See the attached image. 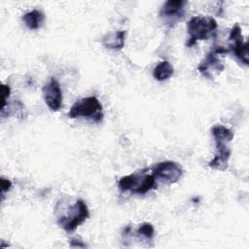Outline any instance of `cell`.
Wrapping results in <instances>:
<instances>
[{"label": "cell", "instance_id": "obj_1", "mask_svg": "<svg viewBox=\"0 0 249 249\" xmlns=\"http://www.w3.org/2000/svg\"><path fill=\"white\" fill-rule=\"evenodd\" d=\"M188 33L190 38L187 42L188 47L194 46L196 41L207 40L217 29V22L210 17H193L188 22Z\"/></svg>", "mask_w": 249, "mask_h": 249}, {"label": "cell", "instance_id": "obj_2", "mask_svg": "<svg viewBox=\"0 0 249 249\" xmlns=\"http://www.w3.org/2000/svg\"><path fill=\"white\" fill-rule=\"evenodd\" d=\"M89 216V213L87 203L83 199H78L73 205L68 207L65 214L57 216V224L67 232H71L84 223Z\"/></svg>", "mask_w": 249, "mask_h": 249}, {"label": "cell", "instance_id": "obj_3", "mask_svg": "<svg viewBox=\"0 0 249 249\" xmlns=\"http://www.w3.org/2000/svg\"><path fill=\"white\" fill-rule=\"evenodd\" d=\"M71 119L84 117L94 123H100L103 119L102 105L95 96H89L76 101L68 112Z\"/></svg>", "mask_w": 249, "mask_h": 249}, {"label": "cell", "instance_id": "obj_4", "mask_svg": "<svg viewBox=\"0 0 249 249\" xmlns=\"http://www.w3.org/2000/svg\"><path fill=\"white\" fill-rule=\"evenodd\" d=\"M118 186L122 192L130 191L131 193L143 195L155 189L157 184L154 175L145 174V171H141V173H133L122 177Z\"/></svg>", "mask_w": 249, "mask_h": 249}, {"label": "cell", "instance_id": "obj_5", "mask_svg": "<svg viewBox=\"0 0 249 249\" xmlns=\"http://www.w3.org/2000/svg\"><path fill=\"white\" fill-rule=\"evenodd\" d=\"M187 4L185 0H168L161 7L160 17L169 25H173L184 18Z\"/></svg>", "mask_w": 249, "mask_h": 249}, {"label": "cell", "instance_id": "obj_6", "mask_svg": "<svg viewBox=\"0 0 249 249\" xmlns=\"http://www.w3.org/2000/svg\"><path fill=\"white\" fill-rule=\"evenodd\" d=\"M182 167L174 161L166 160L160 162L154 169V177L168 184L176 183L182 176Z\"/></svg>", "mask_w": 249, "mask_h": 249}, {"label": "cell", "instance_id": "obj_7", "mask_svg": "<svg viewBox=\"0 0 249 249\" xmlns=\"http://www.w3.org/2000/svg\"><path fill=\"white\" fill-rule=\"evenodd\" d=\"M229 40L231 42L229 46V52H232L239 61L245 65L248 64V44L243 41L241 28L238 24H234L231 28Z\"/></svg>", "mask_w": 249, "mask_h": 249}, {"label": "cell", "instance_id": "obj_8", "mask_svg": "<svg viewBox=\"0 0 249 249\" xmlns=\"http://www.w3.org/2000/svg\"><path fill=\"white\" fill-rule=\"evenodd\" d=\"M43 95L46 104L53 111H58L62 105V91L56 79L52 78L48 84L43 87Z\"/></svg>", "mask_w": 249, "mask_h": 249}, {"label": "cell", "instance_id": "obj_9", "mask_svg": "<svg viewBox=\"0 0 249 249\" xmlns=\"http://www.w3.org/2000/svg\"><path fill=\"white\" fill-rule=\"evenodd\" d=\"M218 54L219 53L213 50L206 55L203 60H201L197 67L201 75L208 79H213L215 75H218L224 70L225 66L218 57Z\"/></svg>", "mask_w": 249, "mask_h": 249}, {"label": "cell", "instance_id": "obj_10", "mask_svg": "<svg viewBox=\"0 0 249 249\" xmlns=\"http://www.w3.org/2000/svg\"><path fill=\"white\" fill-rule=\"evenodd\" d=\"M215 143H216V154L213 160L208 163V166L213 169L224 171L228 168V162L231 157V149L228 145L230 142L225 140L215 139Z\"/></svg>", "mask_w": 249, "mask_h": 249}, {"label": "cell", "instance_id": "obj_11", "mask_svg": "<svg viewBox=\"0 0 249 249\" xmlns=\"http://www.w3.org/2000/svg\"><path fill=\"white\" fill-rule=\"evenodd\" d=\"M124 38H125V31L124 30L116 31L115 33L106 35L102 39V44L106 48L113 49V50H120L124 46Z\"/></svg>", "mask_w": 249, "mask_h": 249}, {"label": "cell", "instance_id": "obj_12", "mask_svg": "<svg viewBox=\"0 0 249 249\" xmlns=\"http://www.w3.org/2000/svg\"><path fill=\"white\" fill-rule=\"evenodd\" d=\"M44 20H45L44 14L38 10H33L31 12H28L22 17V21L24 22V24L29 29H32V30L39 29L43 25Z\"/></svg>", "mask_w": 249, "mask_h": 249}, {"label": "cell", "instance_id": "obj_13", "mask_svg": "<svg viewBox=\"0 0 249 249\" xmlns=\"http://www.w3.org/2000/svg\"><path fill=\"white\" fill-rule=\"evenodd\" d=\"M173 73H174L173 66L167 60H163V61H160L155 67L153 71V76L156 80L162 82V81L168 80L173 75Z\"/></svg>", "mask_w": 249, "mask_h": 249}, {"label": "cell", "instance_id": "obj_14", "mask_svg": "<svg viewBox=\"0 0 249 249\" xmlns=\"http://www.w3.org/2000/svg\"><path fill=\"white\" fill-rule=\"evenodd\" d=\"M211 132H212L214 139H220V140H225V141L231 142L233 138V132L231 129H229L228 127L221 125V124L214 125L211 128Z\"/></svg>", "mask_w": 249, "mask_h": 249}, {"label": "cell", "instance_id": "obj_15", "mask_svg": "<svg viewBox=\"0 0 249 249\" xmlns=\"http://www.w3.org/2000/svg\"><path fill=\"white\" fill-rule=\"evenodd\" d=\"M137 233L139 235H142L145 238L151 240L155 235V230H154V227L152 224L145 222L139 226V228L137 230Z\"/></svg>", "mask_w": 249, "mask_h": 249}, {"label": "cell", "instance_id": "obj_16", "mask_svg": "<svg viewBox=\"0 0 249 249\" xmlns=\"http://www.w3.org/2000/svg\"><path fill=\"white\" fill-rule=\"evenodd\" d=\"M10 91H11V89L8 85H2V87H1V92H2V109H1V111H3L5 109L7 99L10 96Z\"/></svg>", "mask_w": 249, "mask_h": 249}, {"label": "cell", "instance_id": "obj_17", "mask_svg": "<svg viewBox=\"0 0 249 249\" xmlns=\"http://www.w3.org/2000/svg\"><path fill=\"white\" fill-rule=\"evenodd\" d=\"M12 187V183L10 180L5 179V178H1V195H2V199H3V196L6 192H8Z\"/></svg>", "mask_w": 249, "mask_h": 249}, {"label": "cell", "instance_id": "obj_18", "mask_svg": "<svg viewBox=\"0 0 249 249\" xmlns=\"http://www.w3.org/2000/svg\"><path fill=\"white\" fill-rule=\"evenodd\" d=\"M70 246L71 247H79V248H85L87 245L80 239L77 238H72L70 240Z\"/></svg>", "mask_w": 249, "mask_h": 249}]
</instances>
